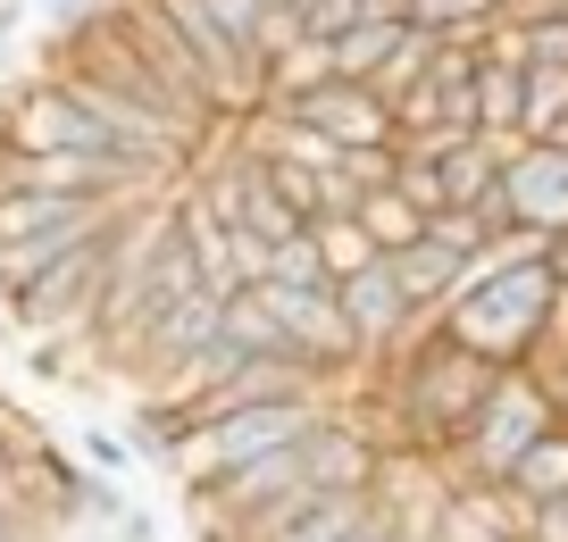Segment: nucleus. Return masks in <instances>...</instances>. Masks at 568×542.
<instances>
[{"label":"nucleus","instance_id":"f257e3e1","mask_svg":"<svg viewBox=\"0 0 568 542\" xmlns=\"http://www.w3.org/2000/svg\"><path fill=\"white\" fill-rule=\"evenodd\" d=\"M376 376H385V409L402 418V434L418 442V451H452L460 426L485 409V392H494L501 368L477 359V350H460L444 326H426V334H409L402 350H385Z\"/></svg>","mask_w":568,"mask_h":542},{"label":"nucleus","instance_id":"f03ea898","mask_svg":"<svg viewBox=\"0 0 568 542\" xmlns=\"http://www.w3.org/2000/svg\"><path fill=\"white\" fill-rule=\"evenodd\" d=\"M544 300H551V267L544 259H518V267H501V276H485L477 293H452L435 326H444L460 350L494 359V368H518V359L535 350Z\"/></svg>","mask_w":568,"mask_h":542},{"label":"nucleus","instance_id":"7ed1b4c3","mask_svg":"<svg viewBox=\"0 0 568 542\" xmlns=\"http://www.w3.org/2000/svg\"><path fill=\"white\" fill-rule=\"evenodd\" d=\"M551 418H560L551 392L535 385L527 368H501L494 392H485V409L460 426V442L444 451V475H452V484H501V475L518 468V451H527Z\"/></svg>","mask_w":568,"mask_h":542},{"label":"nucleus","instance_id":"20e7f679","mask_svg":"<svg viewBox=\"0 0 568 542\" xmlns=\"http://www.w3.org/2000/svg\"><path fill=\"white\" fill-rule=\"evenodd\" d=\"M251 293L276 317V342L293 350L302 368H318L326 385H335V376H359V342H352V326H343V309H335V284H251Z\"/></svg>","mask_w":568,"mask_h":542},{"label":"nucleus","instance_id":"39448f33","mask_svg":"<svg viewBox=\"0 0 568 542\" xmlns=\"http://www.w3.org/2000/svg\"><path fill=\"white\" fill-rule=\"evenodd\" d=\"M494 226H535L544 243L568 234V151L560 142H518V151L501 158Z\"/></svg>","mask_w":568,"mask_h":542},{"label":"nucleus","instance_id":"423d86ee","mask_svg":"<svg viewBox=\"0 0 568 542\" xmlns=\"http://www.w3.org/2000/svg\"><path fill=\"white\" fill-rule=\"evenodd\" d=\"M335 309H343V326H352V342H359V368H376L385 350L409 342V326H418V317H435V309H409V300H402L385 250H376L368 267H352V276H335Z\"/></svg>","mask_w":568,"mask_h":542},{"label":"nucleus","instance_id":"0eeeda50","mask_svg":"<svg viewBox=\"0 0 568 542\" xmlns=\"http://www.w3.org/2000/svg\"><path fill=\"white\" fill-rule=\"evenodd\" d=\"M293 117L318 125L335 151H359V142H393V109L376 101L368 84H343V75H326V84H310L302 101H293Z\"/></svg>","mask_w":568,"mask_h":542},{"label":"nucleus","instance_id":"6e6552de","mask_svg":"<svg viewBox=\"0 0 568 542\" xmlns=\"http://www.w3.org/2000/svg\"><path fill=\"white\" fill-rule=\"evenodd\" d=\"M510 151H518V142H494V134L444 142V151H435V184H444V201L494 217V184H501V158H510Z\"/></svg>","mask_w":568,"mask_h":542},{"label":"nucleus","instance_id":"1a4fd4ad","mask_svg":"<svg viewBox=\"0 0 568 542\" xmlns=\"http://www.w3.org/2000/svg\"><path fill=\"white\" fill-rule=\"evenodd\" d=\"M101 209H118V193H18V184H0V243H26V234L75 226Z\"/></svg>","mask_w":568,"mask_h":542},{"label":"nucleus","instance_id":"9d476101","mask_svg":"<svg viewBox=\"0 0 568 542\" xmlns=\"http://www.w3.org/2000/svg\"><path fill=\"white\" fill-rule=\"evenodd\" d=\"M385 267H393V284H402L409 309H435V317H444V293H452V276H460V250H444L435 234H418V243L385 250Z\"/></svg>","mask_w":568,"mask_h":542},{"label":"nucleus","instance_id":"9b49d317","mask_svg":"<svg viewBox=\"0 0 568 542\" xmlns=\"http://www.w3.org/2000/svg\"><path fill=\"white\" fill-rule=\"evenodd\" d=\"M125 209V201H118ZM118 209H101V217H75V226H51V234H26V243H0V293H18V284H34L51 259H68L75 243H92V234H109V217Z\"/></svg>","mask_w":568,"mask_h":542},{"label":"nucleus","instance_id":"f8f14e48","mask_svg":"<svg viewBox=\"0 0 568 542\" xmlns=\"http://www.w3.org/2000/svg\"><path fill=\"white\" fill-rule=\"evenodd\" d=\"M468 92H477V134L527 142V134H518V109H527V68H510V59H477Z\"/></svg>","mask_w":568,"mask_h":542},{"label":"nucleus","instance_id":"ddd939ff","mask_svg":"<svg viewBox=\"0 0 568 542\" xmlns=\"http://www.w3.org/2000/svg\"><path fill=\"white\" fill-rule=\"evenodd\" d=\"M393 42H402V9H376V18H359V25H343V34H326V59H335L343 84H368V75L393 59Z\"/></svg>","mask_w":568,"mask_h":542},{"label":"nucleus","instance_id":"4468645a","mask_svg":"<svg viewBox=\"0 0 568 542\" xmlns=\"http://www.w3.org/2000/svg\"><path fill=\"white\" fill-rule=\"evenodd\" d=\"M501 484H510L527 509H535V501H551V492H568V418H551L544 434L518 451V468L501 475Z\"/></svg>","mask_w":568,"mask_h":542},{"label":"nucleus","instance_id":"2eb2a0df","mask_svg":"<svg viewBox=\"0 0 568 542\" xmlns=\"http://www.w3.org/2000/svg\"><path fill=\"white\" fill-rule=\"evenodd\" d=\"M494 9L501 0H402V25H418L435 42H477L494 25Z\"/></svg>","mask_w":568,"mask_h":542},{"label":"nucleus","instance_id":"dca6fc26","mask_svg":"<svg viewBox=\"0 0 568 542\" xmlns=\"http://www.w3.org/2000/svg\"><path fill=\"white\" fill-rule=\"evenodd\" d=\"M352 217H359V234H368L376 250H402V243H418V234H426V209H409L393 184L359 193V201H352Z\"/></svg>","mask_w":568,"mask_h":542},{"label":"nucleus","instance_id":"f3484780","mask_svg":"<svg viewBox=\"0 0 568 542\" xmlns=\"http://www.w3.org/2000/svg\"><path fill=\"white\" fill-rule=\"evenodd\" d=\"M310 243H318V267H326V284L376 259V243L359 234V217H352V209H318V217H310Z\"/></svg>","mask_w":568,"mask_h":542},{"label":"nucleus","instance_id":"a211bd4d","mask_svg":"<svg viewBox=\"0 0 568 542\" xmlns=\"http://www.w3.org/2000/svg\"><path fill=\"white\" fill-rule=\"evenodd\" d=\"M568 117V68H527V109H518V134L544 142Z\"/></svg>","mask_w":568,"mask_h":542},{"label":"nucleus","instance_id":"6ab92c4d","mask_svg":"<svg viewBox=\"0 0 568 542\" xmlns=\"http://www.w3.org/2000/svg\"><path fill=\"white\" fill-rule=\"evenodd\" d=\"M260 284H326L318 243H310V226H293L284 243H267V276H260Z\"/></svg>","mask_w":568,"mask_h":542},{"label":"nucleus","instance_id":"aec40b11","mask_svg":"<svg viewBox=\"0 0 568 542\" xmlns=\"http://www.w3.org/2000/svg\"><path fill=\"white\" fill-rule=\"evenodd\" d=\"M201 9H210V25H217V34H226V42H234L243 59H260L251 42H260V18H267V0H201Z\"/></svg>","mask_w":568,"mask_h":542},{"label":"nucleus","instance_id":"412c9836","mask_svg":"<svg viewBox=\"0 0 568 542\" xmlns=\"http://www.w3.org/2000/svg\"><path fill=\"white\" fill-rule=\"evenodd\" d=\"M527 68H568V18L527 25Z\"/></svg>","mask_w":568,"mask_h":542},{"label":"nucleus","instance_id":"4be33fe9","mask_svg":"<svg viewBox=\"0 0 568 542\" xmlns=\"http://www.w3.org/2000/svg\"><path fill=\"white\" fill-rule=\"evenodd\" d=\"M84 451H92V468H101V475H125V468H134V442L109 434V426H84Z\"/></svg>","mask_w":568,"mask_h":542},{"label":"nucleus","instance_id":"5701e85b","mask_svg":"<svg viewBox=\"0 0 568 542\" xmlns=\"http://www.w3.org/2000/svg\"><path fill=\"white\" fill-rule=\"evenodd\" d=\"M84 9H101V0H42V18H51V25H75Z\"/></svg>","mask_w":568,"mask_h":542},{"label":"nucleus","instance_id":"b1692460","mask_svg":"<svg viewBox=\"0 0 568 542\" xmlns=\"http://www.w3.org/2000/svg\"><path fill=\"white\" fill-rule=\"evenodd\" d=\"M544 267H551V284H568V234H551V243H544Z\"/></svg>","mask_w":568,"mask_h":542},{"label":"nucleus","instance_id":"393cba45","mask_svg":"<svg viewBox=\"0 0 568 542\" xmlns=\"http://www.w3.org/2000/svg\"><path fill=\"white\" fill-rule=\"evenodd\" d=\"M9 34H18V0H0V51H9Z\"/></svg>","mask_w":568,"mask_h":542},{"label":"nucleus","instance_id":"a878e982","mask_svg":"<svg viewBox=\"0 0 568 542\" xmlns=\"http://www.w3.org/2000/svg\"><path fill=\"white\" fill-rule=\"evenodd\" d=\"M359 525H368V518H359ZM359 525H343V534H335V542H359Z\"/></svg>","mask_w":568,"mask_h":542}]
</instances>
